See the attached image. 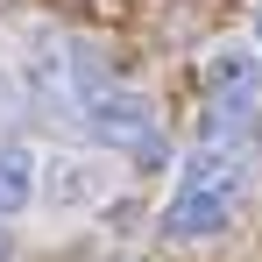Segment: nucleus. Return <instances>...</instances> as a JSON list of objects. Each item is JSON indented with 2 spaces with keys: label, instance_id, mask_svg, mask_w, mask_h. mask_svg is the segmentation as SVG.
Wrapping results in <instances>:
<instances>
[{
  "label": "nucleus",
  "instance_id": "7",
  "mask_svg": "<svg viewBox=\"0 0 262 262\" xmlns=\"http://www.w3.org/2000/svg\"><path fill=\"white\" fill-rule=\"evenodd\" d=\"M255 43H262V7H255Z\"/></svg>",
  "mask_w": 262,
  "mask_h": 262
},
{
  "label": "nucleus",
  "instance_id": "2",
  "mask_svg": "<svg viewBox=\"0 0 262 262\" xmlns=\"http://www.w3.org/2000/svg\"><path fill=\"white\" fill-rule=\"evenodd\" d=\"M220 227H227V191H177L170 213H163L170 241H213Z\"/></svg>",
  "mask_w": 262,
  "mask_h": 262
},
{
  "label": "nucleus",
  "instance_id": "6",
  "mask_svg": "<svg viewBox=\"0 0 262 262\" xmlns=\"http://www.w3.org/2000/svg\"><path fill=\"white\" fill-rule=\"evenodd\" d=\"M206 85L213 92H248L255 85V57L248 50H213L206 57Z\"/></svg>",
  "mask_w": 262,
  "mask_h": 262
},
{
  "label": "nucleus",
  "instance_id": "5",
  "mask_svg": "<svg viewBox=\"0 0 262 262\" xmlns=\"http://www.w3.org/2000/svg\"><path fill=\"white\" fill-rule=\"evenodd\" d=\"M36 199V163H29V149H0V220L21 213Z\"/></svg>",
  "mask_w": 262,
  "mask_h": 262
},
{
  "label": "nucleus",
  "instance_id": "1",
  "mask_svg": "<svg viewBox=\"0 0 262 262\" xmlns=\"http://www.w3.org/2000/svg\"><path fill=\"white\" fill-rule=\"evenodd\" d=\"M85 128L99 135V142H121V149H128V142H149V128H156V114H149V99H142V92H92L85 99Z\"/></svg>",
  "mask_w": 262,
  "mask_h": 262
},
{
  "label": "nucleus",
  "instance_id": "3",
  "mask_svg": "<svg viewBox=\"0 0 262 262\" xmlns=\"http://www.w3.org/2000/svg\"><path fill=\"white\" fill-rule=\"evenodd\" d=\"M43 191H50V206L78 213V206H99V199H106V170H99V163H78V156H57L50 177H43Z\"/></svg>",
  "mask_w": 262,
  "mask_h": 262
},
{
  "label": "nucleus",
  "instance_id": "4",
  "mask_svg": "<svg viewBox=\"0 0 262 262\" xmlns=\"http://www.w3.org/2000/svg\"><path fill=\"white\" fill-rule=\"evenodd\" d=\"M255 106L241 99V92H213V106H206V149H255Z\"/></svg>",
  "mask_w": 262,
  "mask_h": 262
}]
</instances>
